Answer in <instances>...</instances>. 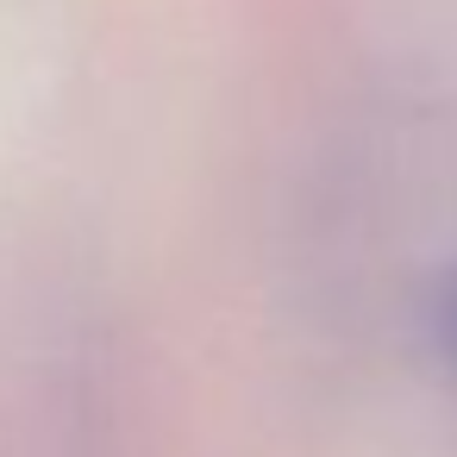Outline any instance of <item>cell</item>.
I'll use <instances>...</instances> for the list:
<instances>
[{
  "instance_id": "obj_1",
  "label": "cell",
  "mask_w": 457,
  "mask_h": 457,
  "mask_svg": "<svg viewBox=\"0 0 457 457\" xmlns=\"http://www.w3.org/2000/svg\"><path fill=\"white\" fill-rule=\"evenodd\" d=\"M438 332H445V351H451V363H457V276H451V288H445V301H438Z\"/></svg>"
}]
</instances>
